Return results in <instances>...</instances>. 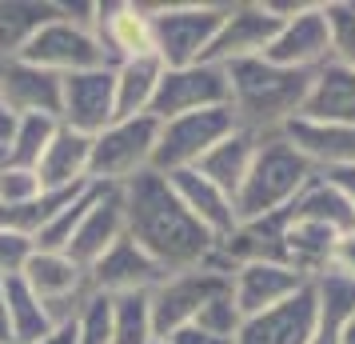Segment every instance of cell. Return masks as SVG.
Wrapping results in <instances>:
<instances>
[{"label":"cell","mask_w":355,"mask_h":344,"mask_svg":"<svg viewBox=\"0 0 355 344\" xmlns=\"http://www.w3.org/2000/svg\"><path fill=\"white\" fill-rule=\"evenodd\" d=\"M288 213L295 220H311V224H323V229H331L336 236H347L355 229V208L352 200L339 193L336 184L327 181V177H315V181L307 184L300 197L288 204Z\"/></svg>","instance_id":"obj_25"},{"label":"cell","mask_w":355,"mask_h":344,"mask_svg":"<svg viewBox=\"0 0 355 344\" xmlns=\"http://www.w3.org/2000/svg\"><path fill=\"white\" fill-rule=\"evenodd\" d=\"M8 132H12V116L4 113V104H0V148L8 145Z\"/></svg>","instance_id":"obj_40"},{"label":"cell","mask_w":355,"mask_h":344,"mask_svg":"<svg viewBox=\"0 0 355 344\" xmlns=\"http://www.w3.org/2000/svg\"><path fill=\"white\" fill-rule=\"evenodd\" d=\"M56 129H60V120H49V116H20V120H12L8 145L0 148V164L36 168L40 156H44V148L52 145Z\"/></svg>","instance_id":"obj_29"},{"label":"cell","mask_w":355,"mask_h":344,"mask_svg":"<svg viewBox=\"0 0 355 344\" xmlns=\"http://www.w3.org/2000/svg\"><path fill=\"white\" fill-rule=\"evenodd\" d=\"M224 293H232V272L211 268V264H200V268H188V272L164 277L160 284L148 293V300H152L156 341L172 336V332L184 328V325H196V316Z\"/></svg>","instance_id":"obj_8"},{"label":"cell","mask_w":355,"mask_h":344,"mask_svg":"<svg viewBox=\"0 0 355 344\" xmlns=\"http://www.w3.org/2000/svg\"><path fill=\"white\" fill-rule=\"evenodd\" d=\"M92 28L104 52L112 56V65L152 52V20H148V4L140 0H96Z\"/></svg>","instance_id":"obj_18"},{"label":"cell","mask_w":355,"mask_h":344,"mask_svg":"<svg viewBox=\"0 0 355 344\" xmlns=\"http://www.w3.org/2000/svg\"><path fill=\"white\" fill-rule=\"evenodd\" d=\"M320 177H327V181L336 184L343 197L352 200V208H355V168H339V172H320Z\"/></svg>","instance_id":"obj_37"},{"label":"cell","mask_w":355,"mask_h":344,"mask_svg":"<svg viewBox=\"0 0 355 344\" xmlns=\"http://www.w3.org/2000/svg\"><path fill=\"white\" fill-rule=\"evenodd\" d=\"M33 252H36V248H33V240H28V236H20V232L0 229V280L20 277Z\"/></svg>","instance_id":"obj_34"},{"label":"cell","mask_w":355,"mask_h":344,"mask_svg":"<svg viewBox=\"0 0 355 344\" xmlns=\"http://www.w3.org/2000/svg\"><path fill=\"white\" fill-rule=\"evenodd\" d=\"M88 156H92V136H80L72 129H56L52 145L44 148V156L36 164V177L44 188L60 193V188H84L88 181Z\"/></svg>","instance_id":"obj_22"},{"label":"cell","mask_w":355,"mask_h":344,"mask_svg":"<svg viewBox=\"0 0 355 344\" xmlns=\"http://www.w3.org/2000/svg\"><path fill=\"white\" fill-rule=\"evenodd\" d=\"M20 60H28V65L44 68L52 76H76V72H92V68H116L112 56L104 52L100 44V36L80 24V20H68L60 13V4H56V17L44 20L33 36H28V44L20 52Z\"/></svg>","instance_id":"obj_6"},{"label":"cell","mask_w":355,"mask_h":344,"mask_svg":"<svg viewBox=\"0 0 355 344\" xmlns=\"http://www.w3.org/2000/svg\"><path fill=\"white\" fill-rule=\"evenodd\" d=\"M256 145H259V136L256 132H243L236 129L232 136H224L220 145L211 148L204 161L196 164V172L200 177H208L216 188H224L227 197L236 200V193H240V184L243 177H248V168H252V156H256Z\"/></svg>","instance_id":"obj_24"},{"label":"cell","mask_w":355,"mask_h":344,"mask_svg":"<svg viewBox=\"0 0 355 344\" xmlns=\"http://www.w3.org/2000/svg\"><path fill=\"white\" fill-rule=\"evenodd\" d=\"M168 277L160 264L148 256L140 245L120 236L92 268H88V288L100 296H128V293H152Z\"/></svg>","instance_id":"obj_17"},{"label":"cell","mask_w":355,"mask_h":344,"mask_svg":"<svg viewBox=\"0 0 355 344\" xmlns=\"http://www.w3.org/2000/svg\"><path fill=\"white\" fill-rule=\"evenodd\" d=\"M120 236H124V193L112 188V184H96L80 224H76V232H72V240L64 248V256L88 272Z\"/></svg>","instance_id":"obj_13"},{"label":"cell","mask_w":355,"mask_h":344,"mask_svg":"<svg viewBox=\"0 0 355 344\" xmlns=\"http://www.w3.org/2000/svg\"><path fill=\"white\" fill-rule=\"evenodd\" d=\"M300 120L311 124H347L355 129V72L343 65H323L311 72V88H307L304 113Z\"/></svg>","instance_id":"obj_20"},{"label":"cell","mask_w":355,"mask_h":344,"mask_svg":"<svg viewBox=\"0 0 355 344\" xmlns=\"http://www.w3.org/2000/svg\"><path fill=\"white\" fill-rule=\"evenodd\" d=\"M112 76H116V120L144 116L152 108V97H156V84L164 76V65L156 60V52H148V56L120 60L112 68Z\"/></svg>","instance_id":"obj_26"},{"label":"cell","mask_w":355,"mask_h":344,"mask_svg":"<svg viewBox=\"0 0 355 344\" xmlns=\"http://www.w3.org/2000/svg\"><path fill=\"white\" fill-rule=\"evenodd\" d=\"M44 193V184L36 177V168H12L0 164V208H20Z\"/></svg>","instance_id":"obj_33"},{"label":"cell","mask_w":355,"mask_h":344,"mask_svg":"<svg viewBox=\"0 0 355 344\" xmlns=\"http://www.w3.org/2000/svg\"><path fill=\"white\" fill-rule=\"evenodd\" d=\"M116 120V76L112 68H92L64 76L60 97V124L80 136H100Z\"/></svg>","instance_id":"obj_12"},{"label":"cell","mask_w":355,"mask_h":344,"mask_svg":"<svg viewBox=\"0 0 355 344\" xmlns=\"http://www.w3.org/2000/svg\"><path fill=\"white\" fill-rule=\"evenodd\" d=\"M0 344H12V332H8V304H4V280H0Z\"/></svg>","instance_id":"obj_39"},{"label":"cell","mask_w":355,"mask_h":344,"mask_svg":"<svg viewBox=\"0 0 355 344\" xmlns=\"http://www.w3.org/2000/svg\"><path fill=\"white\" fill-rule=\"evenodd\" d=\"M291 145L307 156L315 172H339L355 168V129L347 124H311V120H291L284 129Z\"/></svg>","instance_id":"obj_21"},{"label":"cell","mask_w":355,"mask_h":344,"mask_svg":"<svg viewBox=\"0 0 355 344\" xmlns=\"http://www.w3.org/2000/svg\"><path fill=\"white\" fill-rule=\"evenodd\" d=\"M112 344H156L148 293L112 296Z\"/></svg>","instance_id":"obj_30"},{"label":"cell","mask_w":355,"mask_h":344,"mask_svg":"<svg viewBox=\"0 0 355 344\" xmlns=\"http://www.w3.org/2000/svg\"><path fill=\"white\" fill-rule=\"evenodd\" d=\"M164 344H236V341H224V336L204 332V328H196V325H184V328H176L172 336H164Z\"/></svg>","instance_id":"obj_36"},{"label":"cell","mask_w":355,"mask_h":344,"mask_svg":"<svg viewBox=\"0 0 355 344\" xmlns=\"http://www.w3.org/2000/svg\"><path fill=\"white\" fill-rule=\"evenodd\" d=\"M227 104V72L220 65H188V68H164L156 97L148 116L156 120H176V116L200 113V108H224Z\"/></svg>","instance_id":"obj_9"},{"label":"cell","mask_w":355,"mask_h":344,"mask_svg":"<svg viewBox=\"0 0 355 344\" xmlns=\"http://www.w3.org/2000/svg\"><path fill=\"white\" fill-rule=\"evenodd\" d=\"M327 268H336V272L355 280V229L336 240V252H331V264H327Z\"/></svg>","instance_id":"obj_35"},{"label":"cell","mask_w":355,"mask_h":344,"mask_svg":"<svg viewBox=\"0 0 355 344\" xmlns=\"http://www.w3.org/2000/svg\"><path fill=\"white\" fill-rule=\"evenodd\" d=\"M227 4H148L152 52L164 68H188L208 56Z\"/></svg>","instance_id":"obj_4"},{"label":"cell","mask_w":355,"mask_h":344,"mask_svg":"<svg viewBox=\"0 0 355 344\" xmlns=\"http://www.w3.org/2000/svg\"><path fill=\"white\" fill-rule=\"evenodd\" d=\"M327 28H331V60L355 72V0H331L323 4Z\"/></svg>","instance_id":"obj_31"},{"label":"cell","mask_w":355,"mask_h":344,"mask_svg":"<svg viewBox=\"0 0 355 344\" xmlns=\"http://www.w3.org/2000/svg\"><path fill=\"white\" fill-rule=\"evenodd\" d=\"M279 33V20L259 4H227V17L220 24V33L208 49V65H236V60H252V56H263L268 44Z\"/></svg>","instance_id":"obj_14"},{"label":"cell","mask_w":355,"mask_h":344,"mask_svg":"<svg viewBox=\"0 0 355 344\" xmlns=\"http://www.w3.org/2000/svg\"><path fill=\"white\" fill-rule=\"evenodd\" d=\"M315 316H320L315 284H304L291 300L259 312V316H248L236 332V344H311Z\"/></svg>","instance_id":"obj_16"},{"label":"cell","mask_w":355,"mask_h":344,"mask_svg":"<svg viewBox=\"0 0 355 344\" xmlns=\"http://www.w3.org/2000/svg\"><path fill=\"white\" fill-rule=\"evenodd\" d=\"M168 181H172V188H176V197L184 200V208H188V213H192L196 220L216 236V240H224L227 232L240 224V220H236V204H232V197H227L224 188H216L208 177H200L196 168L176 172V177H168Z\"/></svg>","instance_id":"obj_23"},{"label":"cell","mask_w":355,"mask_h":344,"mask_svg":"<svg viewBox=\"0 0 355 344\" xmlns=\"http://www.w3.org/2000/svg\"><path fill=\"white\" fill-rule=\"evenodd\" d=\"M4 304H8V332H12V344H36L56 328L49 309L40 304V296L24 284V277L4 280Z\"/></svg>","instance_id":"obj_28"},{"label":"cell","mask_w":355,"mask_h":344,"mask_svg":"<svg viewBox=\"0 0 355 344\" xmlns=\"http://www.w3.org/2000/svg\"><path fill=\"white\" fill-rule=\"evenodd\" d=\"M227 72V108L243 132L256 136H275L304 113L311 72H291L263 56L224 65Z\"/></svg>","instance_id":"obj_2"},{"label":"cell","mask_w":355,"mask_h":344,"mask_svg":"<svg viewBox=\"0 0 355 344\" xmlns=\"http://www.w3.org/2000/svg\"><path fill=\"white\" fill-rule=\"evenodd\" d=\"M76 344H112V296L92 293L76 312Z\"/></svg>","instance_id":"obj_32"},{"label":"cell","mask_w":355,"mask_h":344,"mask_svg":"<svg viewBox=\"0 0 355 344\" xmlns=\"http://www.w3.org/2000/svg\"><path fill=\"white\" fill-rule=\"evenodd\" d=\"M56 17V4L49 0H0V65L17 60L28 36Z\"/></svg>","instance_id":"obj_27"},{"label":"cell","mask_w":355,"mask_h":344,"mask_svg":"<svg viewBox=\"0 0 355 344\" xmlns=\"http://www.w3.org/2000/svg\"><path fill=\"white\" fill-rule=\"evenodd\" d=\"M60 97H64V81L60 76H52V72L28 65L20 56L0 65V104H4V113L12 120H20V116L60 120Z\"/></svg>","instance_id":"obj_15"},{"label":"cell","mask_w":355,"mask_h":344,"mask_svg":"<svg viewBox=\"0 0 355 344\" xmlns=\"http://www.w3.org/2000/svg\"><path fill=\"white\" fill-rule=\"evenodd\" d=\"M120 193H124V236L144 248L168 277L208 264L216 236L184 208L168 177L144 172Z\"/></svg>","instance_id":"obj_1"},{"label":"cell","mask_w":355,"mask_h":344,"mask_svg":"<svg viewBox=\"0 0 355 344\" xmlns=\"http://www.w3.org/2000/svg\"><path fill=\"white\" fill-rule=\"evenodd\" d=\"M156 344H164V341H156Z\"/></svg>","instance_id":"obj_42"},{"label":"cell","mask_w":355,"mask_h":344,"mask_svg":"<svg viewBox=\"0 0 355 344\" xmlns=\"http://www.w3.org/2000/svg\"><path fill=\"white\" fill-rule=\"evenodd\" d=\"M240 129L232 108H200V113L176 116V120H164L160 136H156V156H152V172L160 177H176L188 172L208 156L211 148L220 145L224 136Z\"/></svg>","instance_id":"obj_7"},{"label":"cell","mask_w":355,"mask_h":344,"mask_svg":"<svg viewBox=\"0 0 355 344\" xmlns=\"http://www.w3.org/2000/svg\"><path fill=\"white\" fill-rule=\"evenodd\" d=\"M304 284H311V277L295 272L291 264H243L232 272V300L248 320V316H259V312L291 300Z\"/></svg>","instance_id":"obj_19"},{"label":"cell","mask_w":355,"mask_h":344,"mask_svg":"<svg viewBox=\"0 0 355 344\" xmlns=\"http://www.w3.org/2000/svg\"><path fill=\"white\" fill-rule=\"evenodd\" d=\"M20 277H24V284L40 296V304H44L49 316H52V325H72L76 312H80V304L92 296L88 272H84L80 264L68 261L64 252H40V248H36Z\"/></svg>","instance_id":"obj_10"},{"label":"cell","mask_w":355,"mask_h":344,"mask_svg":"<svg viewBox=\"0 0 355 344\" xmlns=\"http://www.w3.org/2000/svg\"><path fill=\"white\" fill-rule=\"evenodd\" d=\"M339 344H355V320H347V328H343V336H339Z\"/></svg>","instance_id":"obj_41"},{"label":"cell","mask_w":355,"mask_h":344,"mask_svg":"<svg viewBox=\"0 0 355 344\" xmlns=\"http://www.w3.org/2000/svg\"><path fill=\"white\" fill-rule=\"evenodd\" d=\"M315 177L320 172L307 164V156L291 145L284 132L259 136L252 168H248L240 193L232 200L236 204V220H263V216L284 213Z\"/></svg>","instance_id":"obj_3"},{"label":"cell","mask_w":355,"mask_h":344,"mask_svg":"<svg viewBox=\"0 0 355 344\" xmlns=\"http://www.w3.org/2000/svg\"><path fill=\"white\" fill-rule=\"evenodd\" d=\"M36 344H76V328L72 325H56L44 341H36Z\"/></svg>","instance_id":"obj_38"},{"label":"cell","mask_w":355,"mask_h":344,"mask_svg":"<svg viewBox=\"0 0 355 344\" xmlns=\"http://www.w3.org/2000/svg\"><path fill=\"white\" fill-rule=\"evenodd\" d=\"M156 136H160V120H156V116H148V113L144 116H124V120H112L100 136H92L88 181L124 188L128 181L152 172Z\"/></svg>","instance_id":"obj_5"},{"label":"cell","mask_w":355,"mask_h":344,"mask_svg":"<svg viewBox=\"0 0 355 344\" xmlns=\"http://www.w3.org/2000/svg\"><path fill=\"white\" fill-rule=\"evenodd\" d=\"M263 60L291 72H320L323 65H331V28H327L323 4H307L300 17L284 20Z\"/></svg>","instance_id":"obj_11"}]
</instances>
